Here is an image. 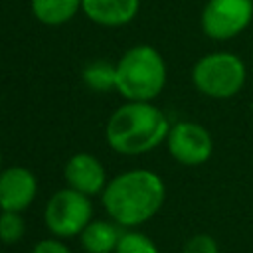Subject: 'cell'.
Returning a JSON list of instances; mask_svg holds the SVG:
<instances>
[{
	"mask_svg": "<svg viewBox=\"0 0 253 253\" xmlns=\"http://www.w3.org/2000/svg\"><path fill=\"white\" fill-rule=\"evenodd\" d=\"M30 8L38 22L55 28L67 24L81 10V0H30Z\"/></svg>",
	"mask_w": 253,
	"mask_h": 253,
	"instance_id": "cell-12",
	"label": "cell"
},
{
	"mask_svg": "<svg viewBox=\"0 0 253 253\" xmlns=\"http://www.w3.org/2000/svg\"><path fill=\"white\" fill-rule=\"evenodd\" d=\"M63 178L69 188L85 194V196H95L103 194L107 186V170L103 162L89 152H77L73 154L67 164L63 166Z\"/></svg>",
	"mask_w": 253,
	"mask_h": 253,
	"instance_id": "cell-9",
	"label": "cell"
},
{
	"mask_svg": "<svg viewBox=\"0 0 253 253\" xmlns=\"http://www.w3.org/2000/svg\"><path fill=\"white\" fill-rule=\"evenodd\" d=\"M166 200V186L152 170H126L111 178L101 194L105 211L121 227L130 229L152 219Z\"/></svg>",
	"mask_w": 253,
	"mask_h": 253,
	"instance_id": "cell-1",
	"label": "cell"
},
{
	"mask_svg": "<svg viewBox=\"0 0 253 253\" xmlns=\"http://www.w3.org/2000/svg\"><path fill=\"white\" fill-rule=\"evenodd\" d=\"M166 61L152 45H134L115 63V91L126 101H154L166 87Z\"/></svg>",
	"mask_w": 253,
	"mask_h": 253,
	"instance_id": "cell-3",
	"label": "cell"
},
{
	"mask_svg": "<svg viewBox=\"0 0 253 253\" xmlns=\"http://www.w3.org/2000/svg\"><path fill=\"white\" fill-rule=\"evenodd\" d=\"M115 253H160L158 245L142 231L123 229Z\"/></svg>",
	"mask_w": 253,
	"mask_h": 253,
	"instance_id": "cell-14",
	"label": "cell"
},
{
	"mask_svg": "<svg viewBox=\"0 0 253 253\" xmlns=\"http://www.w3.org/2000/svg\"><path fill=\"white\" fill-rule=\"evenodd\" d=\"M123 229L125 227L113 219H91L79 235L81 247L87 253H115Z\"/></svg>",
	"mask_w": 253,
	"mask_h": 253,
	"instance_id": "cell-11",
	"label": "cell"
},
{
	"mask_svg": "<svg viewBox=\"0 0 253 253\" xmlns=\"http://www.w3.org/2000/svg\"><path fill=\"white\" fill-rule=\"evenodd\" d=\"M26 233V221L20 211H0V241L6 245L18 243Z\"/></svg>",
	"mask_w": 253,
	"mask_h": 253,
	"instance_id": "cell-15",
	"label": "cell"
},
{
	"mask_svg": "<svg viewBox=\"0 0 253 253\" xmlns=\"http://www.w3.org/2000/svg\"><path fill=\"white\" fill-rule=\"evenodd\" d=\"M0 172H2V152H0Z\"/></svg>",
	"mask_w": 253,
	"mask_h": 253,
	"instance_id": "cell-18",
	"label": "cell"
},
{
	"mask_svg": "<svg viewBox=\"0 0 253 253\" xmlns=\"http://www.w3.org/2000/svg\"><path fill=\"white\" fill-rule=\"evenodd\" d=\"M251 111H253V103H251Z\"/></svg>",
	"mask_w": 253,
	"mask_h": 253,
	"instance_id": "cell-19",
	"label": "cell"
},
{
	"mask_svg": "<svg viewBox=\"0 0 253 253\" xmlns=\"http://www.w3.org/2000/svg\"><path fill=\"white\" fill-rule=\"evenodd\" d=\"M182 253H219V245L210 233H196L184 243Z\"/></svg>",
	"mask_w": 253,
	"mask_h": 253,
	"instance_id": "cell-16",
	"label": "cell"
},
{
	"mask_svg": "<svg viewBox=\"0 0 253 253\" xmlns=\"http://www.w3.org/2000/svg\"><path fill=\"white\" fill-rule=\"evenodd\" d=\"M91 219H93L91 196H85L69 186L51 194V198L45 204L43 221L47 229L59 239L81 235V231L87 227Z\"/></svg>",
	"mask_w": 253,
	"mask_h": 253,
	"instance_id": "cell-5",
	"label": "cell"
},
{
	"mask_svg": "<svg viewBox=\"0 0 253 253\" xmlns=\"http://www.w3.org/2000/svg\"><path fill=\"white\" fill-rule=\"evenodd\" d=\"M253 0H208L200 14L202 32L215 42L233 40L249 28Z\"/></svg>",
	"mask_w": 253,
	"mask_h": 253,
	"instance_id": "cell-6",
	"label": "cell"
},
{
	"mask_svg": "<svg viewBox=\"0 0 253 253\" xmlns=\"http://www.w3.org/2000/svg\"><path fill=\"white\" fill-rule=\"evenodd\" d=\"M30 253H71V249L59 237H47V239H40Z\"/></svg>",
	"mask_w": 253,
	"mask_h": 253,
	"instance_id": "cell-17",
	"label": "cell"
},
{
	"mask_svg": "<svg viewBox=\"0 0 253 253\" xmlns=\"http://www.w3.org/2000/svg\"><path fill=\"white\" fill-rule=\"evenodd\" d=\"M38 194V180L26 166H8L0 172V211H24Z\"/></svg>",
	"mask_w": 253,
	"mask_h": 253,
	"instance_id": "cell-8",
	"label": "cell"
},
{
	"mask_svg": "<svg viewBox=\"0 0 253 253\" xmlns=\"http://www.w3.org/2000/svg\"><path fill=\"white\" fill-rule=\"evenodd\" d=\"M190 77L198 93L223 101L241 93L247 81V65L237 53L210 51L194 63Z\"/></svg>",
	"mask_w": 253,
	"mask_h": 253,
	"instance_id": "cell-4",
	"label": "cell"
},
{
	"mask_svg": "<svg viewBox=\"0 0 253 253\" xmlns=\"http://www.w3.org/2000/svg\"><path fill=\"white\" fill-rule=\"evenodd\" d=\"M83 81L91 91L97 93H109L115 89V63L97 59L85 65L83 69Z\"/></svg>",
	"mask_w": 253,
	"mask_h": 253,
	"instance_id": "cell-13",
	"label": "cell"
},
{
	"mask_svg": "<svg viewBox=\"0 0 253 253\" xmlns=\"http://www.w3.org/2000/svg\"><path fill=\"white\" fill-rule=\"evenodd\" d=\"M170 121L152 101H126L105 125L107 144L125 156H138L166 142Z\"/></svg>",
	"mask_w": 253,
	"mask_h": 253,
	"instance_id": "cell-2",
	"label": "cell"
},
{
	"mask_svg": "<svg viewBox=\"0 0 253 253\" xmlns=\"http://www.w3.org/2000/svg\"><path fill=\"white\" fill-rule=\"evenodd\" d=\"M81 10L97 26L121 28L136 18L140 0H81Z\"/></svg>",
	"mask_w": 253,
	"mask_h": 253,
	"instance_id": "cell-10",
	"label": "cell"
},
{
	"mask_svg": "<svg viewBox=\"0 0 253 253\" xmlns=\"http://www.w3.org/2000/svg\"><path fill=\"white\" fill-rule=\"evenodd\" d=\"M170 156L182 166L206 164L213 154V138L206 126L194 121H178L166 136Z\"/></svg>",
	"mask_w": 253,
	"mask_h": 253,
	"instance_id": "cell-7",
	"label": "cell"
}]
</instances>
